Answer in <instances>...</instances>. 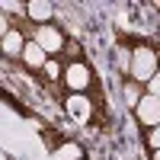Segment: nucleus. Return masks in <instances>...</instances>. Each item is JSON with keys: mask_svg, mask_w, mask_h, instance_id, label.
I'll list each match as a JSON object with an SVG mask.
<instances>
[{"mask_svg": "<svg viewBox=\"0 0 160 160\" xmlns=\"http://www.w3.org/2000/svg\"><path fill=\"white\" fill-rule=\"evenodd\" d=\"M154 74H160V51H154L151 45L138 42L131 48V71H128V77L138 80V83H148Z\"/></svg>", "mask_w": 160, "mask_h": 160, "instance_id": "1", "label": "nucleus"}, {"mask_svg": "<svg viewBox=\"0 0 160 160\" xmlns=\"http://www.w3.org/2000/svg\"><path fill=\"white\" fill-rule=\"evenodd\" d=\"M64 87H68L71 93H90L93 87V71L87 61H68L64 64Z\"/></svg>", "mask_w": 160, "mask_h": 160, "instance_id": "2", "label": "nucleus"}, {"mask_svg": "<svg viewBox=\"0 0 160 160\" xmlns=\"http://www.w3.org/2000/svg\"><path fill=\"white\" fill-rule=\"evenodd\" d=\"M35 42L42 45V48L48 51V58H51V55H64V48H68V35H64L55 22H48V26H38Z\"/></svg>", "mask_w": 160, "mask_h": 160, "instance_id": "3", "label": "nucleus"}, {"mask_svg": "<svg viewBox=\"0 0 160 160\" xmlns=\"http://www.w3.org/2000/svg\"><path fill=\"white\" fill-rule=\"evenodd\" d=\"M135 118H138V125H144V128H157L160 125V99L157 96H144L141 102H138V109H135Z\"/></svg>", "mask_w": 160, "mask_h": 160, "instance_id": "4", "label": "nucleus"}, {"mask_svg": "<svg viewBox=\"0 0 160 160\" xmlns=\"http://www.w3.org/2000/svg\"><path fill=\"white\" fill-rule=\"evenodd\" d=\"M48 61H51V58H48V51H45L42 45H38V42H29V45H26V51H22V64H26L29 71L42 74Z\"/></svg>", "mask_w": 160, "mask_h": 160, "instance_id": "5", "label": "nucleus"}, {"mask_svg": "<svg viewBox=\"0 0 160 160\" xmlns=\"http://www.w3.org/2000/svg\"><path fill=\"white\" fill-rule=\"evenodd\" d=\"M64 106H68V112L74 118H80V122H87V118L93 115V102H90L87 93H71V96L64 99Z\"/></svg>", "mask_w": 160, "mask_h": 160, "instance_id": "6", "label": "nucleus"}, {"mask_svg": "<svg viewBox=\"0 0 160 160\" xmlns=\"http://www.w3.org/2000/svg\"><path fill=\"white\" fill-rule=\"evenodd\" d=\"M26 45H29V42L22 38V32H19V29H7V32H3V55H7V61L22 58Z\"/></svg>", "mask_w": 160, "mask_h": 160, "instance_id": "7", "label": "nucleus"}, {"mask_svg": "<svg viewBox=\"0 0 160 160\" xmlns=\"http://www.w3.org/2000/svg\"><path fill=\"white\" fill-rule=\"evenodd\" d=\"M51 16H55V7H51L48 0H32V3H29V22H35V26H48Z\"/></svg>", "mask_w": 160, "mask_h": 160, "instance_id": "8", "label": "nucleus"}, {"mask_svg": "<svg viewBox=\"0 0 160 160\" xmlns=\"http://www.w3.org/2000/svg\"><path fill=\"white\" fill-rule=\"evenodd\" d=\"M51 160H83V148L77 141H61L55 151H51Z\"/></svg>", "mask_w": 160, "mask_h": 160, "instance_id": "9", "label": "nucleus"}, {"mask_svg": "<svg viewBox=\"0 0 160 160\" xmlns=\"http://www.w3.org/2000/svg\"><path fill=\"white\" fill-rule=\"evenodd\" d=\"M122 93H125V102L131 106V109H138V102L148 96V90H144V83H138V80H131V77H125V87H122Z\"/></svg>", "mask_w": 160, "mask_h": 160, "instance_id": "10", "label": "nucleus"}, {"mask_svg": "<svg viewBox=\"0 0 160 160\" xmlns=\"http://www.w3.org/2000/svg\"><path fill=\"white\" fill-rule=\"evenodd\" d=\"M42 77H45V80H58V77H61V58H51V61L45 64Z\"/></svg>", "mask_w": 160, "mask_h": 160, "instance_id": "11", "label": "nucleus"}, {"mask_svg": "<svg viewBox=\"0 0 160 160\" xmlns=\"http://www.w3.org/2000/svg\"><path fill=\"white\" fill-rule=\"evenodd\" d=\"M144 144H148V151L154 154V151H160V125L157 128H151L148 135H144Z\"/></svg>", "mask_w": 160, "mask_h": 160, "instance_id": "12", "label": "nucleus"}, {"mask_svg": "<svg viewBox=\"0 0 160 160\" xmlns=\"http://www.w3.org/2000/svg\"><path fill=\"white\" fill-rule=\"evenodd\" d=\"M3 10L13 13V16H22V13H29V3H19V0H3Z\"/></svg>", "mask_w": 160, "mask_h": 160, "instance_id": "13", "label": "nucleus"}, {"mask_svg": "<svg viewBox=\"0 0 160 160\" xmlns=\"http://www.w3.org/2000/svg\"><path fill=\"white\" fill-rule=\"evenodd\" d=\"M144 90H148V96H157L160 99V74H154L148 83H144Z\"/></svg>", "mask_w": 160, "mask_h": 160, "instance_id": "14", "label": "nucleus"}, {"mask_svg": "<svg viewBox=\"0 0 160 160\" xmlns=\"http://www.w3.org/2000/svg\"><path fill=\"white\" fill-rule=\"evenodd\" d=\"M64 55H68L71 61H83V58H80V45H77V42H68V48H64ZM64 55H61V58H64Z\"/></svg>", "mask_w": 160, "mask_h": 160, "instance_id": "15", "label": "nucleus"}, {"mask_svg": "<svg viewBox=\"0 0 160 160\" xmlns=\"http://www.w3.org/2000/svg\"><path fill=\"white\" fill-rule=\"evenodd\" d=\"M151 160H160V151H154V154H151Z\"/></svg>", "mask_w": 160, "mask_h": 160, "instance_id": "16", "label": "nucleus"}]
</instances>
